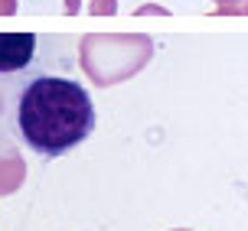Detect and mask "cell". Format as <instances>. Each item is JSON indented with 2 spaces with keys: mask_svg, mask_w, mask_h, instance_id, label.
Returning a JSON list of instances; mask_svg holds the SVG:
<instances>
[{
  "mask_svg": "<svg viewBox=\"0 0 248 231\" xmlns=\"http://www.w3.org/2000/svg\"><path fill=\"white\" fill-rule=\"evenodd\" d=\"M16 127L39 157H62L95 130V108L78 82L43 75L23 88Z\"/></svg>",
  "mask_w": 248,
  "mask_h": 231,
  "instance_id": "1",
  "label": "cell"
},
{
  "mask_svg": "<svg viewBox=\"0 0 248 231\" xmlns=\"http://www.w3.org/2000/svg\"><path fill=\"white\" fill-rule=\"evenodd\" d=\"M13 7V0H0V10H10Z\"/></svg>",
  "mask_w": 248,
  "mask_h": 231,
  "instance_id": "3",
  "label": "cell"
},
{
  "mask_svg": "<svg viewBox=\"0 0 248 231\" xmlns=\"http://www.w3.org/2000/svg\"><path fill=\"white\" fill-rule=\"evenodd\" d=\"M33 52H36V36L33 33H0V75L26 69Z\"/></svg>",
  "mask_w": 248,
  "mask_h": 231,
  "instance_id": "2",
  "label": "cell"
}]
</instances>
